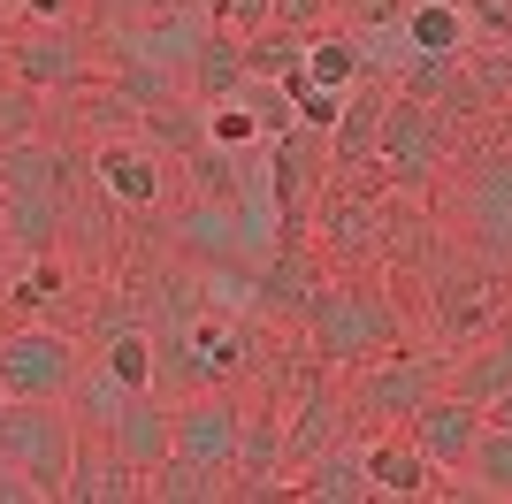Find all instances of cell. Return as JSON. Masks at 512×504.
Instances as JSON below:
<instances>
[{
  "mask_svg": "<svg viewBox=\"0 0 512 504\" xmlns=\"http://www.w3.org/2000/svg\"><path fill=\"white\" fill-rule=\"evenodd\" d=\"M367 474H375V497H428L436 489V466L413 436L398 443H367Z\"/></svg>",
  "mask_w": 512,
  "mask_h": 504,
  "instance_id": "484cf974",
  "label": "cell"
},
{
  "mask_svg": "<svg viewBox=\"0 0 512 504\" xmlns=\"http://www.w3.org/2000/svg\"><path fill=\"white\" fill-rule=\"evenodd\" d=\"M138 138H146L153 153H169V161H192V153H207V146H214L207 107H199L192 92H176V100L146 107V115H138Z\"/></svg>",
  "mask_w": 512,
  "mask_h": 504,
  "instance_id": "603a6c76",
  "label": "cell"
},
{
  "mask_svg": "<svg viewBox=\"0 0 512 504\" xmlns=\"http://www.w3.org/2000/svg\"><path fill=\"white\" fill-rule=\"evenodd\" d=\"M207 16L222 23V31H237V39H253L260 23L276 16V0H207Z\"/></svg>",
  "mask_w": 512,
  "mask_h": 504,
  "instance_id": "d590c367",
  "label": "cell"
},
{
  "mask_svg": "<svg viewBox=\"0 0 512 504\" xmlns=\"http://www.w3.org/2000/svg\"><path fill=\"white\" fill-rule=\"evenodd\" d=\"M451 245L512 283V146L467 153L459 184H451Z\"/></svg>",
  "mask_w": 512,
  "mask_h": 504,
  "instance_id": "6da1fadb",
  "label": "cell"
},
{
  "mask_svg": "<svg viewBox=\"0 0 512 504\" xmlns=\"http://www.w3.org/2000/svg\"><path fill=\"white\" fill-rule=\"evenodd\" d=\"M352 428V405H344V375L337 367H306L299 390H291V413H283V451H291V474H299L314 451Z\"/></svg>",
  "mask_w": 512,
  "mask_h": 504,
  "instance_id": "7c38bea8",
  "label": "cell"
},
{
  "mask_svg": "<svg viewBox=\"0 0 512 504\" xmlns=\"http://www.w3.org/2000/svg\"><path fill=\"white\" fill-rule=\"evenodd\" d=\"M459 474H467V497L512 504V436L482 420V436H474V451H467V466H459Z\"/></svg>",
  "mask_w": 512,
  "mask_h": 504,
  "instance_id": "83f0119b",
  "label": "cell"
},
{
  "mask_svg": "<svg viewBox=\"0 0 512 504\" xmlns=\"http://www.w3.org/2000/svg\"><path fill=\"white\" fill-rule=\"evenodd\" d=\"M161 8H169V0H85V23L107 39V31H130V23L161 16Z\"/></svg>",
  "mask_w": 512,
  "mask_h": 504,
  "instance_id": "836d02e7",
  "label": "cell"
},
{
  "mask_svg": "<svg viewBox=\"0 0 512 504\" xmlns=\"http://www.w3.org/2000/svg\"><path fill=\"white\" fill-rule=\"evenodd\" d=\"M390 191L375 184V176H329V184L314 191V214L306 222H321V245H329V260L337 268H375L390 245Z\"/></svg>",
  "mask_w": 512,
  "mask_h": 504,
  "instance_id": "8992f818",
  "label": "cell"
},
{
  "mask_svg": "<svg viewBox=\"0 0 512 504\" xmlns=\"http://www.w3.org/2000/svg\"><path fill=\"white\" fill-rule=\"evenodd\" d=\"M299 69H306V39H299V31H283V23H260L253 39H245V77L283 84V77H299Z\"/></svg>",
  "mask_w": 512,
  "mask_h": 504,
  "instance_id": "f546056e",
  "label": "cell"
},
{
  "mask_svg": "<svg viewBox=\"0 0 512 504\" xmlns=\"http://www.w3.org/2000/svg\"><path fill=\"white\" fill-rule=\"evenodd\" d=\"M283 92H291V107H299V123H314V130H329V123H337V107H344L337 84H314L306 69H299V77H283Z\"/></svg>",
  "mask_w": 512,
  "mask_h": 504,
  "instance_id": "d6a6232c",
  "label": "cell"
},
{
  "mask_svg": "<svg viewBox=\"0 0 512 504\" xmlns=\"http://www.w3.org/2000/svg\"><path fill=\"white\" fill-rule=\"evenodd\" d=\"M237 84H245V39L222 31V23H207L199 54L184 62V92H192L199 107H222V100H237Z\"/></svg>",
  "mask_w": 512,
  "mask_h": 504,
  "instance_id": "7402d4cb",
  "label": "cell"
},
{
  "mask_svg": "<svg viewBox=\"0 0 512 504\" xmlns=\"http://www.w3.org/2000/svg\"><path fill=\"white\" fill-rule=\"evenodd\" d=\"M406 436L428 451V466H436V474H451V466H467L474 436H482V405H474V398H451V390H436V398H428L421 413L406 420Z\"/></svg>",
  "mask_w": 512,
  "mask_h": 504,
  "instance_id": "d6986e66",
  "label": "cell"
},
{
  "mask_svg": "<svg viewBox=\"0 0 512 504\" xmlns=\"http://www.w3.org/2000/svg\"><path fill=\"white\" fill-rule=\"evenodd\" d=\"M299 497L306 504H375V474H367V443L360 428H344L329 451L299 466Z\"/></svg>",
  "mask_w": 512,
  "mask_h": 504,
  "instance_id": "ac0fdd59",
  "label": "cell"
},
{
  "mask_svg": "<svg viewBox=\"0 0 512 504\" xmlns=\"http://www.w3.org/2000/svg\"><path fill=\"white\" fill-rule=\"evenodd\" d=\"M69 8H77V0H23V16H31V23H69Z\"/></svg>",
  "mask_w": 512,
  "mask_h": 504,
  "instance_id": "f35d334b",
  "label": "cell"
},
{
  "mask_svg": "<svg viewBox=\"0 0 512 504\" xmlns=\"http://www.w3.org/2000/svg\"><path fill=\"white\" fill-rule=\"evenodd\" d=\"M291 482V451H283V413H245L230 459V497H283Z\"/></svg>",
  "mask_w": 512,
  "mask_h": 504,
  "instance_id": "e0dca14e",
  "label": "cell"
},
{
  "mask_svg": "<svg viewBox=\"0 0 512 504\" xmlns=\"http://www.w3.org/2000/svg\"><path fill=\"white\" fill-rule=\"evenodd\" d=\"M268 23H283V31L314 39V31H329V23H337V0H276V16H268Z\"/></svg>",
  "mask_w": 512,
  "mask_h": 504,
  "instance_id": "e575fe53",
  "label": "cell"
},
{
  "mask_svg": "<svg viewBox=\"0 0 512 504\" xmlns=\"http://www.w3.org/2000/svg\"><path fill=\"white\" fill-rule=\"evenodd\" d=\"M260 153H268V191H276V237L283 230H306L314 191L329 184V130L291 123L283 138H268Z\"/></svg>",
  "mask_w": 512,
  "mask_h": 504,
  "instance_id": "9c48e42d",
  "label": "cell"
},
{
  "mask_svg": "<svg viewBox=\"0 0 512 504\" xmlns=\"http://www.w3.org/2000/svg\"><path fill=\"white\" fill-rule=\"evenodd\" d=\"M390 77H360L344 92L337 123H329V176H367L375 168V146H383V115H390Z\"/></svg>",
  "mask_w": 512,
  "mask_h": 504,
  "instance_id": "5bb4252c",
  "label": "cell"
},
{
  "mask_svg": "<svg viewBox=\"0 0 512 504\" xmlns=\"http://www.w3.org/2000/svg\"><path fill=\"white\" fill-rule=\"evenodd\" d=\"M123 382L107 375L100 359H85V375H77V390H69V420H77V436H107V420L123 413Z\"/></svg>",
  "mask_w": 512,
  "mask_h": 504,
  "instance_id": "f1b7e54d",
  "label": "cell"
},
{
  "mask_svg": "<svg viewBox=\"0 0 512 504\" xmlns=\"http://www.w3.org/2000/svg\"><path fill=\"white\" fill-rule=\"evenodd\" d=\"M169 252H184L192 268H222V260H253L245 252V230H237L230 199H184L169 222Z\"/></svg>",
  "mask_w": 512,
  "mask_h": 504,
  "instance_id": "9a60e30c",
  "label": "cell"
},
{
  "mask_svg": "<svg viewBox=\"0 0 512 504\" xmlns=\"http://www.w3.org/2000/svg\"><path fill=\"white\" fill-rule=\"evenodd\" d=\"M482 420H490V428H505V436H512V390H505V398H490V405H482Z\"/></svg>",
  "mask_w": 512,
  "mask_h": 504,
  "instance_id": "ab89813d",
  "label": "cell"
},
{
  "mask_svg": "<svg viewBox=\"0 0 512 504\" xmlns=\"http://www.w3.org/2000/svg\"><path fill=\"white\" fill-rule=\"evenodd\" d=\"M413 0H337V23H352V31H375V23H398Z\"/></svg>",
  "mask_w": 512,
  "mask_h": 504,
  "instance_id": "8d00e7d4",
  "label": "cell"
},
{
  "mask_svg": "<svg viewBox=\"0 0 512 504\" xmlns=\"http://www.w3.org/2000/svg\"><path fill=\"white\" fill-rule=\"evenodd\" d=\"M8 77H23L31 92H85L100 77V39L69 31V23H39L8 46Z\"/></svg>",
  "mask_w": 512,
  "mask_h": 504,
  "instance_id": "30bf717a",
  "label": "cell"
},
{
  "mask_svg": "<svg viewBox=\"0 0 512 504\" xmlns=\"http://www.w3.org/2000/svg\"><path fill=\"white\" fill-rule=\"evenodd\" d=\"M77 375H85V344L69 329H46V321L0 329V390H8V405H69Z\"/></svg>",
  "mask_w": 512,
  "mask_h": 504,
  "instance_id": "5b68a950",
  "label": "cell"
},
{
  "mask_svg": "<svg viewBox=\"0 0 512 504\" xmlns=\"http://www.w3.org/2000/svg\"><path fill=\"white\" fill-rule=\"evenodd\" d=\"M444 390H451V398H474V405L505 398V390H512V321L490 329L482 344H467L459 359H444Z\"/></svg>",
  "mask_w": 512,
  "mask_h": 504,
  "instance_id": "44dd1931",
  "label": "cell"
},
{
  "mask_svg": "<svg viewBox=\"0 0 512 504\" xmlns=\"http://www.w3.org/2000/svg\"><path fill=\"white\" fill-rule=\"evenodd\" d=\"M100 443H107V451H123L138 474H153V466L176 451V436H169V398H161V390H130L123 413L107 420V436H100Z\"/></svg>",
  "mask_w": 512,
  "mask_h": 504,
  "instance_id": "ffe728a7",
  "label": "cell"
},
{
  "mask_svg": "<svg viewBox=\"0 0 512 504\" xmlns=\"http://www.w3.org/2000/svg\"><path fill=\"white\" fill-rule=\"evenodd\" d=\"M62 504H146V474L107 451L100 436H77V459L62 474Z\"/></svg>",
  "mask_w": 512,
  "mask_h": 504,
  "instance_id": "2e32d148",
  "label": "cell"
},
{
  "mask_svg": "<svg viewBox=\"0 0 512 504\" xmlns=\"http://www.w3.org/2000/svg\"><path fill=\"white\" fill-rule=\"evenodd\" d=\"M0 504H46V497H39V482H31L23 466H8V459H0Z\"/></svg>",
  "mask_w": 512,
  "mask_h": 504,
  "instance_id": "74e56055",
  "label": "cell"
},
{
  "mask_svg": "<svg viewBox=\"0 0 512 504\" xmlns=\"http://www.w3.org/2000/svg\"><path fill=\"white\" fill-rule=\"evenodd\" d=\"M16 275V245H8V230H0V283Z\"/></svg>",
  "mask_w": 512,
  "mask_h": 504,
  "instance_id": "60d3db41",
  "label": "cell"
},
{
  "mask_svg": "<svg viewBox=\"0 0 512 504\" xmlns=\"http://www.w3.org/2000/svg\"><path fill=\"white\" fill-rule=\"evenodd\" d=\"M0 420H8V390H0Z\"/></svg>",
  "mask_w": 512,
  "mask_h": 504,
  "instance_id": "b9f144b4",
  "label": "cell"
},
{
  "mask_svg": "<svg viewBox=\"0 0 512 504\" xmlns=\"http://www.w3.org/2000/svg\"><path fill=\"white\" fill-rule=\"evenodd\" d=\"M451 161V115L436 100H413V92H390L383 115V146H375V176H383L398 199H436V176Z\"/></svg>",
  "mask_w": 512,
  "mask_h": 504,
  "instance_id": "3957f363",
  "label": "cell"
},
{
  "mask_svg": "<svg viewBox=\"0 0 512 504\" xmlns=\"http://www.w3.org/2000/svg\"><path fill=\"white\" fill-rule=\"evenodd\" d=\"M39 92H31V84H0V146H16V138H39Z\"/></svg>",
  "mask_w": 512,
  "mask_h": 504,
  "instance_id": "1f68e13d",
  "label": "cell"
},
{
  "mask_svg": "<svg viewBox=\"0 0 512 504\" xmlns=\"http://www.w3.org/2000/svg\"><path fill=\"white\" fill-rule=\"evenodd\" d=\"M306 344H314V359L321 367H360V359H375V352H390L398 336H406V321H398V306H390V291L383 283H329L321 291V306H314V321H306Z\"/></svg>",
  "mask_w": 512,
  "mask_h": 504,
  "instance_id": "7a4b0ae2",
  "label": "cell"
},
{
  "mask_svg": "<svg viewBox=\"0 0 512 504\" xmlns=\"http://www.w3.org/2000/svg\"><path fill=\"white\" fill-rule=\"evenodd\" d=\"M0 230H8L16 260H39V252L62 245V199L54 191H8L0 199Z\"/></svg>",
  "mask_w": 512,
  "mask_h": 504,
  "instance_id": "cb8c5ba5",
  "label": "cell"
},
{
  "mask_svg": "<svg viewBox=\"0 0 512 504\" xmlns=\"http://www.w3.org/2000/svg\"><path fill=\"white\" fill-rule=\"evenodd\" d=\"M0 459L23 466V474L39 482V497H62V474H69V459H77V420H69V405H8V420H0Z\"/></svg>",
  "mask_w": 512,
  "mask_h": 504,
  "instance_id": "ba28073f",
  "label": "cell"
},
{
  "mask_svg": "<svg viewBox=\"0 0 512 504\" xmlns=\"http://www.w3.org/2000/svg\"><path fill=\"white\" fill-rule=\"evenodd\" d=\"M107 367V375L123 382V390H153V336L146 329H123V336H107L100 352H92Z\"/></svg>",
  "mask_w": 512,
  "mask_h": 504,
  "instance_id": "4dcf8cb0",
  "label": "cell"
},
{
  "mask_svg": "<svg viewBox=\"0 0 512 504\" xmlns=\"http://www.w3.org/2000/svg\"><path fill=\"white\" fill-rule=\"evenodd\" d=\"M444 390V359L436 352H375L360 367H344V405H352V428H406L428 398Z\"/></svg>",
  "mask_w": 512,
  "mask_h": 504,
  "instance_id": "277c9868",
  "label": "cell"
},
{
  "mask_svg": "<svg viewBox=\"0 0 512 504\" xmlns=\"http://www.w3.org/2000/svg\"><path fill=\"white\" fill-rule=\"evenodd\" d=\"M306 77H314V84H337V92H352V84L367 77V69H360V31H352V23H329V31H314V39H306Z\"/></svg>",
  "mask_w": 512,
  "mask_h": 504,
  "instance_id": "4316f807",
  "label": "cell"
},
{
  "mask_svg": "<svg viewBox=\"0 0 512 504\" xmlns=\"http://www.w3.org/2000/svg\"><path fill=\"white\" fill-rule=\"evenodd\" d=\"M237 428H245V405L230 398V390H184V398L169 405V436H176V451L184 459H199V466H230L237 459Z\"/></svg>",
  "mask_w": 512,
  "mask_h": 504,
  "instance_id": "4fadbf2b",
  "label": "cell"
},
{
  "mask_svg": "<svg viewBox=\"0 0 512 504\" xmlns=\"http://www.w3.org/2000/svg\"><path fill=\"white\" fill-rule=\"evenodd\" d=\"M222 497H230V466H199L184 451H169L146 474V504H222Z\"/></svg>",
  "mask_w": 512,
  "mask_h": 504,
  "instance_id": "d4e9b609",
  "label": "cell"
},
{
  "mask_svg": "<svg viewBox=\"0 0 512 504\" xmlns=\"http://www.w3.org/2000/svg\"><path fill=\"white\" fill-rule=\"evenodd\" d=\"M321 291H329V268L314 260L306 230H283L276 245L260 252V268H253V314H260V321L306 329V321H314V306H321Z\"/></svg>",
  "mask_w": 512,
  "mask_h": 504,
  "instance_id": "52a82bcc",
  "label": "cell"
},
{
  "mask_svg": "<svg viewBox=\"0 0 512 504\" xmlns=\"http://www.w3.org/2000/svg\"><path fill=\"white\" fill-rule=\"evenodd\" d=\"M92 184H100L123 214H153L169 199V153H153L138 130L100 138V146H92Z\"/></svg>",
  "mask_w": 512,
  "mask_h": 504,
  "instance_id": "8fae6325",
  "label": "cell"
}]
</instances>
